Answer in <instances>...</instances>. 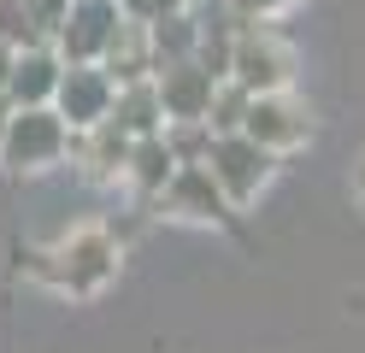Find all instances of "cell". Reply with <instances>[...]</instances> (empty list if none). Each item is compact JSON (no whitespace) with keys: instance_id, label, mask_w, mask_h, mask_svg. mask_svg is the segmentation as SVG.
Instances as JSON below:
<instances>
[{"instance_id":"1","label":"cell","mask_w":365,"mask_h":353,"mask_svg":"<svg viewBox=\"0 0 365 353\" xmlns=\"http://www.w3.org/2000/svg\"><path fill=\"white\" fill-rule=\"evenodd\" d=\"M112 271H118V247H112L106 230H77L53 253H41V277L59 282L65 295H95Z\"/></svg>"},{"instance_id":"2","label":"cell","mask_w":365,"mask_h":353,"mask_svg":"<svg viewBox=\"0 0 365 353\" xmlns=\"http://www.w3.org/2000/svg\"><path fill=\"white\" fill-rule=\"evenodd\" d=\"M207 165L218 171V183L230 188V200H254L265 188V177H271V148L254 141L247 130H224L207 148Z\"/></svg>"},{"instance_id":"3","label":"cell","mask_w":365,"mask_h":353,"mask_svg":"<svg viewBox=\"0 0 365 353\" xmlns=\"http://www.w3.org/2000/svg\"><path fill=\"white\" fill-rule=\"evenodd\" d=\"M242 130L277 153V148H294V141H307L312 118H307L301 101H289L283 88H271V94H254V106H247V118H242Z\"/></svg>"},{"instance_id":"4","label":"cell","mask_w":365,"mask_h":353,"mask_svg":"<svg viewBox=\"0 0 365 353\" xmlns=\"http://www.w3.org/2000/svg\"><path fill=\"white\" fill-rule=\"evenodd\" d=\"M59 148H65V118H59V112L30 106V112L12 118V130H6V159L18 165V171H36V165L59 159Z\"/></svg>"},{"instance_id":"5","label":"cell","mask_w":365,"mask_h":353,"mask_svg":"<svg viewBox=\"0 0 365 353\" xmlns=\"http://www.w3.org/2000/svg\"><path fill=\"white\" fill-rule=\"evenodd\" d=\"M230 77H236L242 88H254V94L289 88V77H294V53H289L283 41H271V36H242V41H236Z\"/></svg>"},{"instance_id":"6","label":"cell","mask_w":365,"mask_h":353,"mask_svg":"<svg viewBox=\"0 0 365 353\" xmlns=\"http://www.w3.org/2000/svg\"><path fill=\"white\" fill-rule=\"evenodd\" d=\"M165 200L182 218H230V188L218 183L212 165H195V159L177 165V177L165 183Z\"/></svg>"},{"instance_id":"7","label":"cell","mask_w":365,"mask_h":353,"mask_svg":"<svg viewBox=\"0 0 365 353\" xmlns=\"http://www.w3.org/2000/svg\"><path fill=\"white\" fill-rule=\"evenodd\" d=\"M212 83H218L212 71L177 59V65L159 71V106H165L171 118H207V112H212V94H218Z\"/></svg>"},{"instance_id":"8","label":"cell","mask_w":365,"mask_h":353,"mask_svg":"<svg viewBox=\"0 0 365 353\" xmlns=\"http://www.w3.org/2000/svg\"><path fill=\"white\" fill-rule=\"evenodd\" d=\"M118 12L106 6V0H83V6L71 12V24H65V53H77V59H88V53H101V47L118 36Z\"/></svg>"},{"instance_id":"9","label":"cell","mask_w":365,"mask_h":353,"mask_svg":"<svg viewBox=\"0 0 365 353\" xmlns=\"http://www.w3.org/2000/svg\"><path fill=\"white\" fill-rule=\"evenodd\" d=\"M59 101H65V118L71 124H83V130H95V124H106V83L101 77H88V71H71V77H59Z\"/></svg>"},{"instance_id":"10","label":"cell","mask_w":365,"mask_h":353,"mask_svg":"<svg viewBox=\"0 0 365 353\" xmlns=\"http://www.w3.org/2000/svg\"><path fill=\"white\" fill-rule=\"evenodd\" d=\"M177 165H182V159H177L159 135H135V148H130V177L142 183L148 195H165V183L177 177Z\"/></svg>"},{"instance_id":"11","label":"cell","mask_w":365,"mask_h":353,"mask_svg":"<svg viewBox=\"0 0 365 353\" xmlns=\"http://www.w3.org/2000/svg\"><path fill=\"white\" fill-rule=\"evenodd\" d=\"M106 53H112V77H118V83L130 88V83H142V71H148L153 36L142 30V24H118V36L106 41Z\"/></svg>"},{"instance_id":"12","label":"cell","mask_w":365,"mask_h":353,"mask_svg":"<svg viewBox=\"0 0 365 353\" xmlns=\"http://www.w3.org/2000/svg\"><path fill=\"white\" fill-rule=\"evenodd\" d=\"M53 71H59L53 59H41V53H36V59H18L6 83H12V94H18V101H41V94H53V88H59V77H53Z\"/></svg>"},{"instance_id":"13","label":"cell","mask_w":365,"mask_h":353,"mask_svg":"<svg viewBox=\"0 0 365 353\" xmlns=\"http://www.w3.org/2000/svg\"><path fill=\"white\" fill-rule=\"evenodd\" d=\"M36 24L41 12L30 0H0V41H36Z\"/></svg>"},{"instance_id":"14","label":"cell","mask_w":365,"mask_h":353,"mask_svg":"<svg viewBox=\"0 0 365 353\" xmlns=\"http://www.w3.org/2000/svg\"><path fill=\"white\" fill-rule=\"evenodd\" d=\"M247 106H254V88H224V94H212V112H207V124H218V130H242V118H247Z\"/></svg>"},{"instance_id":"15","label":"cell","mask_w":365,"mask_h":353,"mask_svg":"<svg viewBox=\"0 0 365 353\" xmlns=\"http://www.w3.org/2000/svg\"><path fill=\"white\" fill-rule=\"evenodd\" d=\"M189 41H195L189 18H159L153 24V53H165V65H177L182 53H189Z\"/></svg>"},{"instance_id":"16","label":"cell","mask_w":365,"mask_h":353,"mask_svg":"<svg viewBox=\"0 0 365 353\" xmlns=\"http://www.w3.org/2000/svg\"><path fill=\"white\" fill-rule=\"evenodd\" d=\"M242 12H271V6H283V0H236Z\"/></svg>"},{"instance_id":"17","label":"cell","mask_w":365,"mask_h":353,"mask_svg":"<svg viewBox=\"0 0 365 353\" xmlns=\"http://www.w3.org/2000/svg\"><path fill=\"white\" fill-rule=\"evenodd\" d=\"M354 195H359V200H365V159H359V165H354Z\"/></svg>"},{"instance_id":"18","label":"cell","mask_w":365,"mask_h":353,"mask_svg":"<svg viewBox=\"0 0 365 353\" xmlns=\"http://www.w3.org/2000/svg\"><path fill=\"white\" fill-rule=\"evenodd\" d=\"M6 130H12V118H6V101H0V148H6Z\"/></svg>"},{"instance_id":"19","label":"cell","mask_w":365,"mask_h":353,"mask_svg":"<svg viewBox=\"0 0 365 353\" xmlns=\"http://www.w3.org/2000/svg\"><path fill=\"white\" fill-rule=\"evenodd\" d=\"M12 77V59H6V47H0V83H6Z\"/></svg>"}]
</instances>
